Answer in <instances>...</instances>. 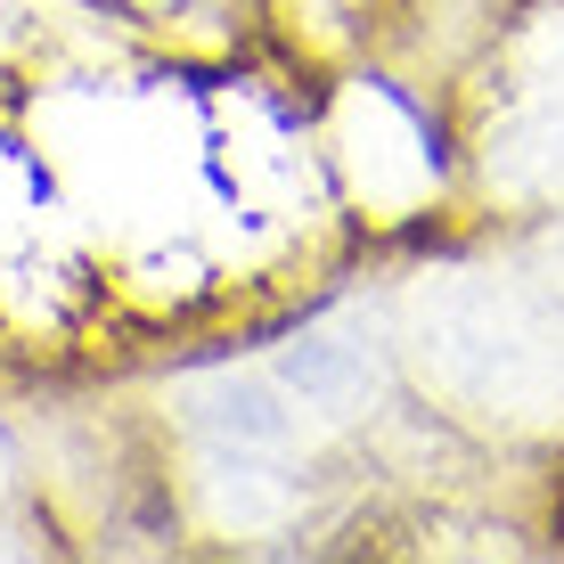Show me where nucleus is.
Listing matches in <instances>:
<instances>
[{
    "label": "nucleus",
    "mask_w": 564,
    "mask_h": 564,
    "mask_svg": "<svg viewBox=\"0 0 564 564\" xmlns=\"http://www.w3.org/2000/svg\"><path fill=\"white\" fill-rule=\"evenodd\" d=\"M434 344H442V360H451L475 393H499V401H532L540 393V368H549V352L516 327V311L491 303V295H475V286L442 295Z\"/></svg>",
    "instance_id": "1"
},
{
    "label": "nucleus",
    "mask_w": 564,
    "mask_h": 564,
    "mask_svg": "<svg viewBox=\"0 0 564 564\" xmlns=\"http://www.w3.org/2000/svg\"><path fill=\"white\" fill-rule=\"evenodd\" d=\"M270 377H279L286 393H295V410H311V417H352L384 384V368H377V344L352 336V327H311V336H295L279 352Z\"/></svg>",
    "instance_id": "2"
},
{
    "label": "nucleus",
    "mask_w": 564,
    "mask_h": 564,
    "mask_svg": "<svg viewBox=\"0 0 564 564\" xmlns=\"http://www.w3.org/2000/svg\"><path fill=\"white\" fill-rule=\"evenodd\" d=\"M556 303H564V279H556Z\"/></svg>",
    "instance_id": "3"
}]
</instances>
